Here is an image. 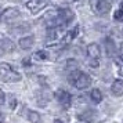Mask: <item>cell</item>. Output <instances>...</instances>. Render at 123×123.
I'll return each mask as SVG.
<instances>
[{"label":"cell","instance_id":"9a60e30c","mask_svg":"<svg viewBox=\"0 0 123 123\" xmlns=\"http://www.w3.org/2000/svg\"><path fill=\"white\" fill-rule=\"evenodd\" d=\"M79 117H80L82 120H84V122H89V123H90V120H94L95 112H94V111H86L84 113L79 115Z\"/></svg>","mask_w":123,"mask_h":123},{"label":"cell","instance_id":"9c48e42d","mask_svg":"<svg viewBox=\"0 0 123 123\" xmlns=\"http://www.w3.org/2000/svg\"><path fill=\"white\" fill-rule=\"evenodd\" d=\"M50 0H29L26 3V8L32 14H37L39 11H42L47 4H49Z\"/></svg>","mask_w":123,"mask_h":123},{"label":"cell","instance_id":"30bf717a","mask_svg":"<svg viewBox=\"0 0 123 123\" xmlns=\"http://www.w3.org/2000/svg\"><path fill=\"white\" fill-rule=\"evenodd\" d=\"M14 51V43L10 39H1L0 40V55H4Z\"/></svg>","mask_w":123,"mask_h":123},{"label":"cell","instance_id":"7c38bea8","mask_svg":"<svg viewBox=\"0 0 123 123\" xmlns=\"http://www.w3.org/2000/svg\"><path fill=\"white\" fill-rule=\"evenodd\" d=\"M18 44H19V47H21L22 50H31V49L33 47V44H35V37L33 36L22 37V39H19Z\"/></svg>","mask_w":123,"mask_h":123},{"label":"cell","instance_id":"484cf974","mask_svg":"<svg viewBox=\"0 0 123 123\" xmlns=\"http://www.w3.org/2000/svg\"><path fill=\"white\" fill-rule=\"evenodd\" d=\"M105 1H108V3H109V4H112V3H113V1H115V0H105Z\"/></svg>","mask_w":123,"mask_h":123},{"label":"cell","instance_id":"277c9868","mask_svg":"<svg viewBox=\"0 0 123 123\" xmlns=\"http://www.w3.org/2000/svg\"><path fill=\"white\" fill-rule=\"evenodd\" d=\"M87 64L91 68H97L100 65V58H101V49L97 43H91L87 46Z\"/></svg>","mask_w":123,"mask_h":123},{"label":"cell","instance_id":"ac0fdd59","mask_svg":"<svg viewBox=\"0 0 123 123\" xmlns=\"http://www.w3.org/2000/svg\"><path fill=\"white\" fill-rule=\"evenodd\" d=\"M35 60H47L49 58V55H47V51L44 50H40L37 51V53H35Z\"/></svg>","mask_w":123,"mask_h":123},{"label":"cell","instance_id":"2e32d148","mask_svg":"<svg viewBox=\"0 0 123 123\" xmlns=\"http://www.w3.org/2000/svg\"><path fill=\"white\" fill-rule=\"evenodd\" d=\"M42 100H44V105L49 102V100H50V93L49 91H40V93H37V104L39 105H42Z\"/></svg>","mask_w":123,"mask_h":123},{"label":"cell","instance_id":"7a4b0ae2","mask_svg":"<svg viewBox=\"0 0 123 123\" xmlns=\"http://www.w3.org/2000/svg\"><path fill=\"white\" fill-rule=\"evenodd\" d=\"M69 82L78 90H86L91 84V78L87 73L82 72V71H73L69 75Z\"/></svg>","mask_w":123,"mask_h":123},{"label":"cell","instance_id":"52a82bcc","mask_svg":"<svg viewBox=\"0 0 123 123\" xmlns=\"http://www.w3.org/2000/svg\"><path fill=\"white\" fill-rule=\"evenodd\" d=\"M19 15H21V11L18 10L17 7H10V8L3 10L1 15H0V21H1V22H12V21L17 19Z\"/></svg>","mask_w":123,"mask_h":123},{"label":"cell","instance_id":"44dd1931","mask_svg":"<svg viewBox=\"0 0 123 123\" xmlns=\"http://www.w3.org/2000/svg\"><path fill=\"white\" fill-rule=\"evenodd\" d=\"M119 58L123 61V43L120 44V47H119Z\"/></svg>","mask_w":123,"mask_h":123},{"label":"cell","instance_id":"5bb4252c","mask_svg":"<svg viewBox=\"0 0 123 123\" xmlns=\"http://www.w3.org/2000/svg\"><path fill=\"white\" fill-rule=\"evenodd\" d=\"M91 100H93L94 104H100L101 101H102V93L98 89H94L91 91Z\"/></svg>","mask_w":123,"mask_h":123},{"label":"cell","instance_id":"4316f807","mask_svg":"<svg viewBox=\"0 0 123 123\" xmlns=\"http://www.w3.org/2000/svg\"><path fill=\"white\" fill-rule=\"evenodd\" d=\"M1 12H3V11H1V6H0V15H1Z\"/></svg>","mask_w":123,"mask_h":123},{"label":"cell","instance_id":"3957f363","mask_svg":"<svg viewBox=\"0 0 123 123\" xmlns=\"http://www.w3.org/2000/svg\"><path fill=\"white\" fill-rule=\"evenodd\" d=\"M0 78L6 83H15L21 80V75L14 69V68L7 64V62H1L0 64Z\"/></svg>","mask_w":123,"mask_h":123},{"label":"cell","instance_id":"8992f818","mask_svg":"<svg viewBox=\"0 0 123 123\" xmlns=\"http://www.w3.org/2000/svg\"><path fill=\"white\" fill-rule=\"evenodd\" d=\"M55 98L64 109H68L72 105V94L67 90H58L55 93Z\"/></svg>","mask_w":123,"mask_h":123},{"label":"cell","instance_id":"6da1fadb","mask_svg":"<svg viewBox=\"0 0 123 123\" xmlns=\"http://www.w3.org/2000/svg\"><path fill=\"white\" fill-rule=\"evenodd\" d=\"M73 18H75V14H73L72 10H69V8H57V10L47 11V14L44 15V22L49 29H54V28L64 29L67 25L72 22Z\"/></svg>","mask_w":123,"mask_h":123},{"label":"cell","instance_id":"e0dca14e","mask_svg":"<svg viewBox=\"0 0 123 123\" xmlns=\"http://www.w3.org/2000/svg\"><path fill=\"white\" fill-rule=\"evenodd\" d=\"M28 119H29L31 123H40V115L37 113V112H35V111H29Z\"/></svg>","mask_w":123,"mask_h":123},{"label":"cell","instance_id":"cb8c5ba5","mask_svg":"<svg viewBox=\"0 0 123 123\" xmlns=\"http://www.w3.org/2000/svg\"><path fill=\"white\" fill-rule=\"evenodd\" d=\"M54 123H64V122H62V120H60V119H55V120H54Z\"/></svg>","mask_w":123,"mask_h":123},{"label":"cell","instance_id":"603a6c76","mask_svg":"<svg viewBox=\"0 0 123 123\" xmlns=\"http://www.w3.org/2000/svg\"><path fill=\"white\" fill-rule=\"evenodd\" d=\"M3 119H4V117H3V115H1V113H0V123H3V122H4Z\"/></svg>","mask_w":123,"mask_h":123},{"label":"cell","instance_id":"8fae6325","mask_svg":"<svg viewBox=\"0 0 123 123\" xmlns=\"http://www.w3.org/2000/svg\"><path fill=\"white\" fill-rule=\"evenodd\" d=\"M111 93L115 97H120L123 95V79H117L112 83V87H111Z\"/></svg>","mask_w":123,"mask_h":123},{"label":"cell","instance_id":"7402d4cb","mask_svg":"<svg viewBox=\"0 0 123 123\" xmlns=\"http://www.w3.org/2000/svg\"><path fill=\"white\" fill-rule=\"evenodd\" d=\"M10 105H11V108L15 106V100H14V97H11V104H10Z\"/></svg>","mask_w":123,"mask_h":123},{"label":"cell","instance_id":"4fadbf2b","mask_svg":"<svg viewBox=\"0 0 123 123\" xmlns=\"http://www.w3.org/2000/svg\"><path fill=\"white\" fill-rule=\"evenodd\" d=\"M105 50L108 57H113L115 53H116V49H115V42L111 39V37H106L105 39Z\"/></svg>","mask_w":123,"mask_h":123},{"label":"cell","instance_id":"ba28073f","mask_svg":"<svg viewBox=\"0 0 123 123\" xmlns=\"http://www.w3.org/2000/svg\"><path fill=\"white\" fill-rule=\"evenodd\" d=\"M78 33H79V26H75L73 29L68 31V33L65 35V36H64L61 40H60V43H58L55 47H58V49H64V47L69 46V44L73 42V39L78 36Z\"/></svg>","mask_w":123,"mask_h":123},{"label":"cell","instance_id":"d6986e66","mask_svg":"<svg viewBox=\"0 0 123 123\" xmlns=\"http://www.w3.org/2000/svg\"><path fill=\"white\" fill-rule=\"evenodd\" d=\"M113 18L115 21H123V10H116L113 14Z\"/></svg>","mask_w":123,"mask_h":123},{"label":"cell","instance_id":"d4e9b609","mask_svg":"<svg viewBox=\"0 0 123 123\" xmlns=\"http://www.w3.org/2000/svg\"><path fill=\"white\" fill-rule=\"evenodd\" d=\"M120 10H123V0H120Z\"/></svg>","mask_w":123,"mask_h":123},{"label":"cell","instance_id":"ffe728a7","mask_svg":"<svg viewBox=\"0 0 123 123\" xmlns=\"http://www.w3.org/2000/svg\"><path fill=\"white\" fill-rule=\"evenodd\" d=\"M4 102H6V94L3 90H0V105H3Z\"/></svg>","mask_w":123,"mask_h":123},{"label":"cell","instance_id":"5b68a950","mask_svg":"<svg viewBox=\"0 0 123 123\" xmlns=\"http://www.w3.org/2000/svg\"><path fill=\"white\" fill-rule=\"evenodd\" d=\"M90 6H91V10L94 14L97 15H106L109 10H111V6L108 1L105 0H90Z\"/></svg>","mask_w":123,"mask_h":123}]
</instances>
